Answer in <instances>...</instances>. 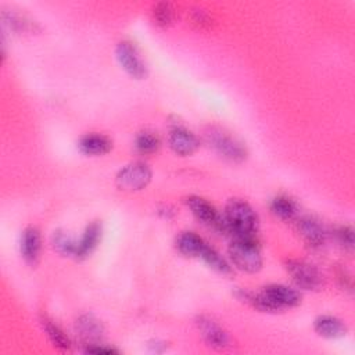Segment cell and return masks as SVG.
Masks as SVG:
<instances>
[{
  "label": "cell",
  "instance_id": "cell-24",
  "mask_svg": "<svg viewBox=\"0 0 355 355\" xmlns=\"http://www.w3.org/2000/svg\"><path fill=\"white\" fill-rule=\"evenodd\" d=\"M153 19L158 26H169L175 21V8L171 3H157L153 7Z\"/></svg>",
  "mask_w": 355,
  "mask_h": 355
},
{
  "label": "cell",
  "instance_id": "cell-13",
  "mask_svg": "<svg viewBox=\"0 0 355 355\" xmlns=\"http://www.w3.org/2000/svg\"><path fill=\"white\" fill-rule=\"evenodd\" d=\"M186 202H187V207L190 208V211L193 212V215L198 220H201L205 225L212 226L214 229L218 227L222 216L216 212L215 207L211 202H208L205 198L198 197V196L187 197Z\"/></svg>",
  "mask_w": 355,
  "mask_h": 355
},
{
  "label": "cell",
  "instance_id": "cell-20",
  "mask_svg": "<svg viewBox=\"0 0 355 355\" xmlns=\"http://www.w3.org/2000/svg\"><path fill=\"white\" fill-rule=\"evenodd\" d=\"M40 320H42V326H43L49 340L53 343L54 347H57L60 349H69L71 348L69 337L67 336V333L57 323H54L47 316H43Z\"/></svg>",
  "mask_w": 355,
  "mask_h": 355
},
{
  "label": "cell",
  "instance_id": "cell-25",
  "mask_svg": "<svg viewBox=\"0 0 355 355\" xmlns=\"http://www.w3.org/2000/svg\"><path fill=\"white\" fill-rule=\"evenodd\" d=\"M334 237L344 250H354V230L349 226H337L334 229Z\"/></svg>",
  "mask_w": 355,
  "mask_h": 355
},
{
  "label": "cell",
  "instance_id": "cell-18",
  "mask_svg": "<svg viewBox=\"0 0 355 355\" xmlns=\"http://www.w3.org/2000/svg\"><path fill=\"white\" fill-rule=\"evenodd\" d=\"M3 19L11 31L17 33H32L39 31V26L35 21L29 19L24 14H18L14 10H3Z\"/></svg>",
  "mask_w": 355,
  "mask_h": 355
},
{
  "label": "cell",
  "instance_id": "cell-23",
  "mask_svg": "<svg viewBox=\"0 0 355 355\" xmlns=\"http://www.w3.org/2000/svg\"><path fill=\"white\" fill-rule=\"evenodd\" d=\"M159 144H161L159 137L154 132H150V130L140 132L135 140V147L141 154L155 153L158 150Z\"/></svg>",
  "mask_w": 355,
  "mask_h": 355
},
{
  "label": "cell",
  "instance_id": "cell-10",
  "mask_svg": "<svg viewBox=\"0 0 355 355\" xmlns=\"http://www.w3.org/2000/svg\"><path fill=\"white\" fill-rule=\"evenodd\" d=\"M21 255L24 261L35 266L39 262L40 251H42V237L40 232L35 226H28L24 229L21 234Z\"/></svg>",
  "mask_w": 355,
  "mask_h": 355
},
{
  "label": "cell",
  "instance_id": "cell-19",
  "mask_svg": "<svg viewBox=\"0 0 355 355\" xmlns=\"http://www.w3.org/2000/svg\"><path fill=\"white\" fill-rule=\"evenodd\" d=\"M270 211L282 220H293L297 218L298 208L295 202L287 196H277L270 202Z\"/></svg>",
  "mask_w": 355,
  "mask_h": 355
},
{
  "label": "cell",
  "instance_id": "cell-1",
  "mask_svg": "<svg viewBox=\"0 0 355 355\" xmlns=\"http://www.w3.org/2000/svg\"><path fill=\"white\" fill-rule=\"evenodd\" d=\"M258 216L251 205L243 200L232 198L226 204L219 232L232 239H257Z\"/></svg>",
  "mask_w": 355,
  "mask_h": 355
},
{
  "label": "cell",
  "instance_id": "cell-8",
  "mask_svg": "<svg viewBox=\"0 0 355 355\" xmlns=\"http://www.w3.org/2000/svg\"><path fill=\"white\" fill-rule=\"evenodd\" d=\"M297 230L304 241L313 248L322 247L326 243L329 234L323 223L311 215H305L297 219Z\"/></svg>",
  "mask_w": 355,
  "mask_h": 355
},
{
  "label": "cell",
  "instance_id": "cell-21",
  "mask_svg": "<svg viewBox=\"0 0 355 355\" xmlns=\"http://www.w3.org/2000/svg\"><path fill=\"white\" fill-rule=\"evenodd\" d=\"M51 244L53 248L64 255V257H75L76 255V247H78V241L73 240L67 232L64 230H55L51 234Z\"/></svg>",
  "mask_w": 355,
  "mask_h": 355
},
{
  "label": "cell",
  "instance_id": "cell-2",
  "mask_svg": "<svg viewBox=\"0 0 355 355\" xmlns=\"http://www.w3.org/2000/svg\"><path fill=\"white\" fill-rule=\"evenodd\" d=\"M229 255L236 268L247 273H257L262 268V257L258 247V240L232 239L229 245Z\"/></svg>",
  "mask_w": 355,
  "mask_h": 355
},
{
  "label": "cell",
  "instance_id": "cell-11",
  "mask_svg": "<svg viewBox=\"0 0 355 355\" xmlns=\"http://www.w3.org/2000/svg\"><path fill=\"white\" fill-rule=\"evenodd\" d=\"M262 291L279 308V311L294 308L301 302V294L295 288L284 284H269Z\"/></svg>",
  "mask_w": 355,
  "mask_h": 355
},
{
  "label": "cell",
  "instance_id": "cell-15",
  "mask_svg": "<svg viewBox=\"0 0 355 355\" xmlns=\"http://www.w3.org/2000/svg\"><path fill=\"white\" fill-rule=\"evenodd\" d=\"M100 237H101V225L98 222H92L90 225H87L80 240L78 241L75 258L78 259L87 258L97 247Z\"/></svg>",
  "mask_w": 355,
  "mask_h": 355
},
{
  "label": "cell",
  "instance_id": "cell-17",
  "mask_svg": "<svg viewBox=\"0 0 355 355\" xmlns=\"http://www.w3.org/2000/svg\"><path fill=\"white\" fill-rule=\"evenodd\" d=\"M176 248L184 257H200L207 243L194 232H182L176 237Z\"/></svg>",
  "mask_w": 355,
  "mask_h": 355
},
{
  "label": "cell",
  "instance_id": "cell-22",
  "mask_svg": "<svg viewBox=\"0 0 355 355\" xmlns=\"http://www.w3.org/2000/svg\"><path fill=\"white\" fill-rule=\"evenodd\" d=\"M200 258L214 270L222 275H230L232 273V266L227 263V261L212 247L208 244L204 247Z\"/></svg>",
  "mask_w": 355,
  "mask_h": 355
},
{
  "label": "cell",
  "instance_id": "cell-3",
  "mask_svg": "<svg viewBox=\"0 0 355 355\" xmlns=\"http://www.w3.org/2000/svg\"><path fill=\"white\" fill-rule=\"evenodd\" d=\"M205 140L219 155L232 162H241L247 157L243 143L220 128L209 126L205 132Z\"/></svg>",
  "mask_w": 355,
  "mask_h": 355
},
{
  "label": "cell",
  "instance_id": "cell-9",
  "mask_svg": "<svg viewBox=\"0 0 355 355\" xmlns=\"http://www.w3.org/2000/svg\"><path fill=\"white\" fill-rule=\"evenodd\" d=\"M75 331L85 345L100 344L104 337L103 323L93 315H82L75 322Z\"/></svg>",
  "mask_w": 355,
  "mask_h": 355
},
{
  "label": "cell",
  "instance_id": "cell-7",
  "mask_svg": "<svg viewBox=\"0 0 355 355\" xmlns=\"http://www.w3.org/2000/svg\"><path fill=\"white\" fill-rule=\"evenodd\" d=\"M196 324L200 330V334L209 347L215 349H225L230 345V338L226 330L211 316L200 315L196 320Z\"/></svg>",
  "mask_w": 355,
  "mask_h": 355
},
{
  "label": "cell",
  "instance_id": "cell-6",
  "mask_svg": "<svg viewBox=\"0 0 355 355\" xmlns=\"http://www.w3.org/2000/svg\"><path fill=\"white\" fill-rule=\"evenodd\" d=\"M115 55L121 67L135 79H143L147 76L148 69L141 58L139 49L129 40H122L116 44Z\"/></svg>",
  "mask_w": 355,
  "mask_h": 355
},
{
  "label": "cell",
  "instance_id": "cell-16",
  "mask_svg": "<svg viewBox=\"0 0 355 355\" xmlns=\"http://www.w3.org/2000/svg\"><path fill=\"white\" fill-rule=\"evenodd\" d=\"M315 331L324 338H338L347 334V326L337 318L323 315L313 322Z\"/></svg>",
  "mask_w": 355,
  "mask_h": 355
},
{
  "label": "cell",
  "instance_id": "cell-26",
  "mask_svg": "<svg viewBox=\"0 0 355 355\" xmlns=\"http://www.w3.org/2000/svg\"><path fill=\"white\" fill-rule=\"evenodd\" d=\"M87 354H105V355H111V354H118L116 349L111 348V347H104L100 344H93V345H87L85 349Z\"/></svg>",
  "mask_w": 355,
  "mask_h": 355
},
{
  "label": "cell",
  "instance_id": "cell-12",
  "mask_svg": "<svg viewBox=\"0 0 355 355\" xmlns=\"http://www.w3.org/2000/svg\"><path fill=\"white\" fill-rule=\"evenodd\" d=\"M168 141L169 147L179 155H191L200 146L197 136L182 126H176L171 130Z\"/></svg>",
  "mask_w": 355,
  "mask_h": 355
},
{
  "label": "cell",
  "instance_id": "cell-14",
  "mask_svg": "<svg viewBox=\"0 0 355 355\" xmlns=\"http://www.w3.org/2000/svg\"><path fill=\"white\" fill-rule=\"evenodd\" d=\"M80 153L86 155H103L112 148V141L100 133H87L78 141Z\"/></svg>",
  "mask_w": 355,
  "mask_h": 355
},
{
  "label": "cell",
  "instance_id": "cell-5",
  "mask_svg": "<svg viewBox=\"0 0 355 355\" xmlns=\"http://www.w3.org/2000/svg\"><path fill=\"white\" fill-rule=\"evenodd\" d=\"M151 169L144 162H132L122 168L115 178V183L121 190L137 191L151 182Z\"/></svg>",
  "mask_w": 355,
  "mask_h": 355
},
{
  "label": "cell",
  "instance_id": "cell-4",
  "mask_svg": "<svg viewBox=\"0 0 355 355\" xmlns=\"http://www.w3.org/2000/svg\"><path fill=\"white\" fill-rule=\"evenodd\" d=\"M286 269L294 284L304 290H319L323 286V276L316 266L304 259H287Z\"/></svg>",
  "mask_w": 355,
  "mask_h": 355
}]
</instances>
